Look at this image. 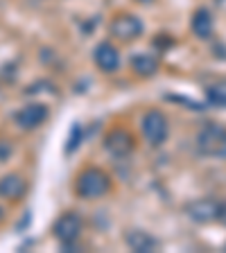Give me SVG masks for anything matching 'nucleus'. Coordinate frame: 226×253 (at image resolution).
Segmentation results:
<instances>
[{
	"label": "nucleus",
	"instance_id": "1",
	"mask_svg": "<svg viewBox=\"0 0 226 253\" xmlns=\"http://www.w3.org/2000/svg\"><path fill=\"white\" fill-rule=\"evenodd\" d=\"M75 190L82 199H100V197L109 195L111 190V176L100 168H86L84 172L77 176Z\"/></svg>",
	"mask_w": 226,
	"mask_h": 253
},
{
	"label": "nucleus",
	"instance_id": "2",
	"mask_svg": "<svg viewBox=\"0 0 226 253\" xmlns=\"http://www.w3.org/2000/svg\"><path fill=\"white\" fill-rule=\"evenodd\" d=\"M197 149L201 156L208 158H226V126L217 122H208L197 133Z\"/></svg>",
	"mask_w": 226,
	"mask_h": 253
},
{
	"label": "nucleus",
	"instance_id": "3",
	"mask_svg": "<svg viewBox=\"0 0 226 253\" xmlns=\"http://www.w3.org/2000/svg\"><path fill=\"white\" fill-rule=\"evenodd\" d=\"M140 129H142V136L145 140L152 145V147H161L165 140H168V133H170V122L165 118L163 111L158 109H149L140 120Z\"/></svg>",
	"mask_w": 226,
	"mask_h": 253
},
{
	"label": "nucleus",
	"instance_id": "4",
	"mask_svg": "<svg viewBox=\"0 0 226 253\" xmlns=\"http://www.w3.org/2000/svg\"><path fill=\"white\" fill-rule=\"evenodd\" d=\"M188 217L197 224H211V221H222L226 224V204L217 199H197L185 208Z\"/></svg>",
	"mask_w": 226,
	"mask_h": 253
},
{
	"label": "nucleus",
	"instance_id": "5",
	"mask_svg": "<svg viewBox=\"0 0 226 253\" xmlns=\"http://www.w3.org/2000/svg\"><path fill=\"white\" fill-rule=\"evenodd\" d=\"M52 233L61 244L70 247V244L77 242L79 233H82V217L77 212H63L52 226Z\"/></svg>",
	"mask_w": 226,
	"mask_h": 253
},
{
	"label": "nucleus",
	"instance_id": "6",
	"mask_svg": "<svg viewBox=\"0 0 226 253\" xmlns=\"http://www.w3.org/2000/svg\"><path fill=\"white\" fill-rule=\"evenodd\" d=\"M109 32L120 41H134L145 32V25L138 16L134 14H120L118 18H113L109 25Z\"/></svg>",
	"mask_w": 226,
	"mask_h": 253
},
{
	"label": "nucleus",
	"instance_id": "7",
	"mask_svg": "<svg viewBox=\"0 0 226 253\" xmlns=\"http://www.w3.org/2000/svg\"><path fill=\"white\" fill-rule=\"evenodd\" d=\"M104 147L113 156H127L134 152V136L127 129H111L104 138Z\"/></svg>",
	"mask_w": 226,
	"mask_h": 253
},
{
	"label": "nucleus",
	"instance_id": "8",
	"mask_svg": "<svg viewBox=\"0 0 226 253\" xmlns=\"http://www.w3.org/2000/svg\"><path fill=\"white\" fill-rule=\"evenodd\" d=\"M14 120H16V125L21 126V129H37V126H41L43 122L47 120V106L27 104V106H23V109L16 113Z\"/></svg>",
	"mask_w": 226,
	"mask_h": 253
},
{
	"label": "nucleus",
	"instance_id": "9",
	"mask_svg": "<svg viewBox=\"0 0 226 253\" xmlns=\"http://www.w3.org/2000/svg\"><path fill=\"white\" fill-rule=\"evenodd\" d=\"M93 61L104 73H116L118 66H120V52L113 43H100L93 52Z\"/></svg>",
	"mask_w": 226,
	"mask_h": 253
},
{
	"label": "nucleus",
	"instance_id": "10",
	"mask_svg": "<svg viewBox=\"0 0 226 253\" xmlns=\"http://www.w3.org/2000/svg\"><path fill=\"white\" fill-rule=\"evenodd\" d=\"M125 240H127V247L136 253H152L154 249L158 247L156 237L149 235V233L142 231V228H132V231L127 233Z\"/></svg>",
	"mask_w": 226,
	"mask_h": 253
},
{
	"label": "nucleus",
	"instance_id": "11",
	"mask_svg": "<svg viewBox=\"0 0 226 253\" xmlns=\"http://www.w3.org/2000/svg\"><path fill=\"white\" fill-rule=\"evenodd\" d=\"M213 30H215V21H213V14L208 11V7H199L192 16V32L195 37L206 41V39L213 37Z\"/></svg>",
	"mask_w": 226,
	"mask_h": 253
},
{
	"label": "nucleus",
	"instance_id": "12",
	"mask_svg": "<svg viewBox=\"0 0 226 253\" xmlns=\"http://www.w3.org/2000/svg\"><path fill=\"white\" fill-rule=\"evenodd\" d=\"M25 181L21 174H5L0 179V197L2 199H21L25 195Z\"/></svg>",
	"mask_w": 226,
	"mask_h": 253
},
{
	"label": "nucleus",
	"instance_id": "13",
	"mask_svg": "<svg viewBox=\"0 0 226 253\" xmlns=\"http://www.w3.org/2000/svg\"><path fill=\"white\" fill-rule=\"evenodd\" d=\"M132 70L136 75H140V77H152V75H156V70H158V59L154 57V54H147V52L134 54Z\"/></svg>",
	"mask_w": 226,
	"mask_h": 253
},
{
	"label": "nucleus",
	"instance_id": "14",
	"mask_svg": "<svg viewBox=\"0 0 226 253\" xmlns=\"http://www.w3.org/2000/svg\"><path fill=\"white\" fill-rule=\"evenodd\" d=\"M206 97L215 106H226V82L208 86V88H206Z\"/></svg>",
	"mask_w": 226,
	"mask_h": 253
},
{
	"label": "nucleus",
	"instance_id": "15",
	"mask_svg": "<svg viewBox=\"0 0 226 253\" xmlns=\"http://www.w3.org/2000/svg\"><path fill=\"white\" fill-rule=\"evenodd\" d=\"M82 126L79 125H73V131H70V138H68V145H66V154H73L75 149L79 147V142H82Z\"/></svg>",
	"mask_w": 226,
	"mask_h": 253
},
{
	"label": "nucleus",
	"instance_id": "16",
	"mask_svg": "<svg viewBox=\"0 0 226 253\" xmlns=\"http://www.w3.org/2000/svg\"><path fill=\"white\" fill-rule=\"evenodd\" d=\"M9 154H11V145L5 142V140H0V161H5Z\"/></svg>",
	"mask_w": 226,
	"mask_h": 253
},
{
	"label": "nucleus",
	"instance_id": "17",
	"mask_svg": "<svg viewBox=\"0 0 226 253\" xmlns=\"http://www.w3.org/2000/svg\"><path fill=\"white\" fill-rule=\"evenodd\" d=\"M138 2H152V0H138Z\"/></svg>",
	"mask_w": 226,
	"mask_h": 253
},
{
	"label": "nucleus",
	"instance_id": "18",
	"mask_svg": "<svg viewBox=\"0 0 226 253\" xmlns=\"http://www.w3.org/2000/svg\"><path fill=\"white\" fill-rule=\"evenodd\" d=\"M0 219H2V208H0Z\"/></svg>",
	"mask_w": 226,
	"mask_h": 253
}]
</instances>
